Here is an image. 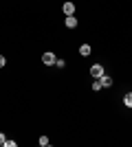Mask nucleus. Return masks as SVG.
Here are the masks:
<instances>
[{
  "label": "nucleus",
  "mask_w": 132,
  "mask_h": 147,
  "mask_svg": "<svg viewBox=\"0 0 132 147\" xmlns=\"http://www.w3.org/2000/svg\"><path fill=\"white\" fill-rule=\"evenodd\" d=\"M55 53H51V51H46V53H42V64L44 66H55Z\"/></svg>",
  "instance_id": "obj_1"
},
{
  "label": "nucleus",
  "mask_w": 132,
  "mask_h": 147,
  "mask_svg": "<svg viewBox=\"0 0 132 147\" xmlns=\"http://www.w3.org/2000/svg\"><path fill=\"white\" fill-rule=\"evenodd\" d=\"M90 75H93L95 79H99L101 75H106V70H104V66H101V64H93V66H90Z\"/></svg>",
  "instance_id": "obj_2"
},
{
  "label": "nucleus",
  "mask_w": 132,
  "mask_h": 147,
  "mask_svg": "<svg viewBox=\"0 0 132 147\" xmlns=\"http://www.w3.org/2000/svg\"><path fill=\"white\" fill-rule=\"evenodd\" d=\"M62 11H64V16H75V2L66 0V2L62 5Z\"/></svg>",
  "instance_id": "obj_3"
},
{
  "label": "nucleus",
  "mask_w": 132,
  "mask_h": 147,
  "mask_svg": "<svg viewBox=\"0 0 132 147\" xmlns=\"http://www.w3.org/2000/svg\"><path fill=\"white\" fill-rule=\"evenodd\" d=\"M64 24H66V29H77V18L75 16H66V18H64Z\"/></svg>",
  "instance_id": "obj_4"
},
{
  "label": "nucleus",
  "mask_w": 132,
  "mask_h": 147,
  "mask_svg": "<svg viewBox=\"0 0 132 147\" xmlns=\"http://www.w3.org/2000/svg\"><path fill=\"white\" fill-rule=\"evenodd\" d=\"M99 84H101V88H110V86H112V77L101 75V77H99Z\"/></svg>",
  "instance_id": "obj_5"
},
{
  "label": "nucleus",
  "mask_w": 132,
  "mask_h": 147,
  "mask_svg": "<svg viewBox=\"0 0 132 147\" xmlns=\"http://www.w3.org/2000/svg\"><path fill=\"white\" fill-rule=\"evenodd\" d=\"M90 51H93V49H90V44H82V46H79V55L88 57V55H90Z\"/></svg>",
  "instance_id": "obj_6"
},
{
  "label": "nucleus",
  "mask_w": 132,
  "mask_h": 147,
  "mask_svg": "<svg viewBox=\"0 0 132 147\" xmlns=\"http://www.w3.org/2000/svg\"><path fill=\"white\" fill-rule=\"evenodd\" d=\"M123 105H126V108H132V92L123 94Z\"/></svg>",
  "instance_id": "obj_7"
},
{
  "label": "nucleus",
  "mask_w": 132,
  "mask_h": 147,
  "mask_svg": "<svg viewBox=\"0 0 132 147\" xmlns=\"http://www.w3.org/2000/svg\"><path fill=\"white\" fill-rule=\"evenodd\" d=\"M38 143H40V147H46V145H49V136H40Z\"/></svg>",
  "instance_id": "obj_8"
},
{
  "label": "nucleus",
  "mask_w": 132,
  "mask_h": 147,
  "mask_svg": "<svg viewBox=\"0 0 132 147\" xmlns=\"http://www.w3.org/2000/svg\"><path fill=\"white\" fill-rule=\"evenodd\" d=\"M93 90H97V92L101 90V84H99V79H95V84H93Z\"/></svg>",
  "instance_id": "obj_9"
},
{
  "label": "nucleus",
  "mask_w": 132,
  "mask_h": 147,
  "mask_svg": "<svg viewBox=\"0 0 132 147\" xmlns=\"http://www.w3.org/2000/svg\"><path fill=\"white\" fill-rule=\"evenodd\" d=\"M55 66L57 68H64V66H66V61H64V59H55Z\"/></svg>",
  "instance_id": "obj_10"
},
{
  "label": "nucleus",
  "mask_w": 132,
  "mask_h": 147,
  "mask_svg": "<svg viewBox=\"0 0 132 147\" xmlns=\"http://www.w3.org/2000/svg\"><path fill=\"white\" fill-rule=\"evenodd\" d=\"M5 147H16V141H5Z\"/></svg>",
  "instance_id": "obj_11"
},
{
  "label": "nucleus",
  "mask_w": 132,
  "mask_h": 147,
  "mask_svg": "<svg viewBox=\"0 0 132 147\" xmlns=\"http://www.w3.org/2000/svg\"><path fill=\"white\" fill-rule=\"evenodd\" d=\"M5 64H7V57H5V55H0V68L5 66Z\"/></svg>",
  "instance_id": "obj_12"
},
{
  "label": "nucleus",
  "mask_w": 132,
  "mask_h": 147,
  "mask_svg": "<svg viewBox=\"0 0 132 147\" xmlns=\"http://www.w3.org/2000/svg\"><path fill=\"white\" fill-rule=\"evenodd\" d=\"M5 141H7V136L2 134V132H0V145H5Z\"/></svg>",
  "instance_id": "obj_13"
}]
</instances>
